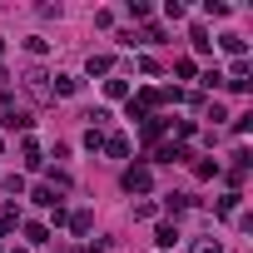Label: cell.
<instances>
[{
  "instance_id": "obj_4",
  "label": "cell",
  "mask_w": 253,
  "mask_h": 253,
  "mask_svg": "<svg viewBox=\"0 0 253 253\" xmlns=\"http://www.w3.org/2000/svg\"><path fill=\"white\" fill-rule=\"evenodd\" d=\"M159 159H164V164H184V159H189V149H184V144H164V149H159Z\"/></svg>"
},
{
  "instance_id": "obj_13",
  "label": "cell",
  "mask_w": 253,
  "mask_h": 253,
  "mask_svg": "<svg viewBox=\"0 0 253 253\" xmlns=\"http://www.w3.org/2000/svg\"><path fill=\"white\" fill-rule=\"evenodd\" d=\"M194 253H223L218 243H194Z\"/></svg>"
},
{
  "instance_id": "obj_12",
  "label": "cell",
  "mask_w": 253,
  "mask_h": 253,
  "mask_svg": "<svg viewBox=\"0 0 253 253\" xmlns=\"http://www.w3.org/2000/svg\"><path fill=\"white\" fill-rule=\"evenodd\" d=\"M89 75H109V60L104 55H89Z\"/></svg>"
},
{
  "instance_id": "obj_10",
  "label": "cell",
  "mask_w": 253,
  "mask_h": 253,
  "mask_svg": "<svg viewBox=\"0 0 253 253\" xmlns=\"http://www.w3.org/2000/svg\"><path fill=\"white\" fill-rule=\"evenodd\" d=\"M20 154H25V164H40V144H35V139H25V144H20Z\"/></svg>"
},
{
  "instance_id": "obj_3",
  "label": "cell",
  "mask_w": 253,
  "mask_h": 253,
  "mask_svg": "<svg viewBox=\"0 0 253 253\" xmlns=\"http://www.w3.org/2000/svg\"><path fill=\"white\" fill-rule=\"evenodd\" d=\"M154 243H159V248H174V243H179V228H174V223H159V228H154Z\"/></svg>"
},
{
  "instance_id": "obj_7",
  "label": "cell",
  "mask_w": 253,
  "mask_h": 253,
  "mask_svg": "<svg viewBox=\"0 0 253 253\" xmlns=\"http://www.w3.org/2000/svg\"><path fill=\"white\" fill-rule=\"evenodd\" d=\"M104 94H109V99H124V94H129V84H124V80H104Z\"/></svg>"
},
{
  "instance_id": "obj_14",
  "label": "cell",
  "mask_w": 253,
  "mask_h": 253,
  "mask_svg": "<svg viewBox=\"0 0 253 253\" xmlns=\"http://www.w3.org/2000/svg\"><path fill=\"white\" fill-rule=\"evenodd\" d=\"M0 149H5V144H0Z\"/></svg>"
},
{
  "instance_id": "obj_5",
  "label": "cell",
  "mask_w": 253,
  "mask_h": 253,
  "mask_svg": "<svg viewBox=\"0 0 253 253\" xmlns=\"http://www.w3.org/2000/svg\"><path fill=\"white\" fill-rule=\"evenodd\" d=\"M104 149H109L114 159H124V154H129V139H124V134H114V139H104Z\"/></svg>"
},
{
  "instance_id": "obj_2",
  "label": "cell",
  "mask_w": 253,
  "mask_h": 253,
  "mask_svg": "<svg viewBox=\"0 0 253 253\" xmlns=\"http://www.w3.org/2000/svg\"><path fill=\"white\" fill-rule=\"evenodd\" d=\"M65 223H70L75 233H89V223H94V213H89V209H75V213H70Z\"/></svg>"
},
{
  "instance_id": "obj_9",
  "label": "cell",
  "mask_w": 253,
  "mask_h": 253,
  "mask_svg": "<svg viewBox=\"0 0 253 253\" xmlns=\"http://www.w3.org/2000/svg\"><path fill=\"white\" fill-rule=\"evenodd\" d=\"M218 45H223V50H228V55H243V35H223V40H218Z\"/></svg>"
},
{
  "instance_id": "obj_8",
  "label": "cell",
  "mask_w": 253,
  "mask_h": 253,
  "mask_svg": "<svg viewBox=\"0 0 253 253\" xmlns=\"http://www.w3.org/2000/svg\"><path fill=\"white\" fill-rule=\"evenodd\" d=\"M25 238H30V243H45L50 228H45V223H25Z\"/></svg>"
},
{
  "instance_id": "obj_6",
  "label": "cell",
  "mask_w": 253,
  "mask_h": 253,
  "mask_svg": "<svg viewBox=\"0 0 253 253\" xmlns=\"http://www.w3.org/2000/svg\"><path fill=\"white\" fill-rule=\"evenodd\" d=\"M75 89H80L75 75H55V94H75Z\"/></svg>"
},
{
  "instance_id": "obj_11",
  "label": "cell",
  "mask_w": 253,
  "mask_h": 253,
  "mask_svg": "<svg viewBox=\"0 0 253 253\" xmlns=\"http://www.w3.org/2000/svg\"><path fill=\"white\" fill-rule=\"evenodd\" d=\"M238 199H243V194H223V199H218V213H223V218H228V213H233V209H238Z\"/></svg>"
},
{
  "instance_id": "obj_1",
  "label": "cell",
  "mask_w": 253,
  "mask_h": 253,
  "mask_svg": "<svg viewBox=\"0 0 253 253\" xmlns=\"http://www.w3.org/2000/svg\"><path fill=\"white\" fill-rule=\"evenodd\" d=\"M154 184V174L144 169V164H134V169H124V189H129V194H144Z\"/></svg>"
}]
</instances>
